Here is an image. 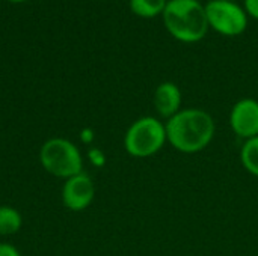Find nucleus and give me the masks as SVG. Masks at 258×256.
<instances>
[{"label":"nucleus","mask_w":258,"mask_h":256,"mask_svg":"<svg viewBox=\"0 0 258 256\" xmlns=\"http://www.w3.org/2000/svg\"><path fill=\"white\" fill-rule=\"evenodd\" d=\"M88 158H89L91 164L95 166V167H103L106 164V155H104V152L101 149L95 148V146L88 151Z\"/></svg>","instance_id":"nucleus-12"},{"label":"nucleus","mask_w":258,"mask_h":256,"mask_svg":"<svg viewBox=\"0 0 258 256\" xmlns=\"http://www.w3.org/2000/svg\"><path fill=\"white\" fill-rule=\"evenodd\" d=\"M168 0H128L130 11L141 18H156L163 14Z\"/></svg>","instance_id":"nucleus-10"},{"label":"nucleus","mask_w":258,"mask_h":256,"mask_svg":"<svg viewBox=\"0 0 258 256\" xmlns=\"http://www.w3.org/2000/svg\"><path fill=\"white\" fill-rule=\"evenodd\" d=\"M23 226V217L18 210L9 205H0V237L17 234Z\"/></svg>","instance_id":"nucleus-9"},{"label":"nucleus","mask_w":258,"mask_h":256,"mask_svg":"<svg viewBox=\"0 0 258 256\" xmlns=\"http://www.w3.org/2000/svg\"><path fill=\"white\" fill-rule=\"evenodd\" d=\"M209 27L222 36H239L248 29V14L234 0H209L206 5Z\"/></svg>","instance_id":"nucleus-5"},{"label":"nucleus","mask_w":258,"mask_h":256,"mask_svg":"<svg viewBox=\"0 0 258 256\" xmlns=\"http://www.w3.org/2000/svg\"><path fill=\"white\" fill-rule=\"evenodd\" d=\"M0 256H21L18 249L9 243H0Z\"/></svg>","instance_id":"nucleus-14"},{"label":"nucleus","mask_w":258,"mask_h":256,"mask_svg":"<svg viewBox=\"0 0 258 256\" xmlns=\"http://www.w3.org/2000/svg\"><path fill=\"white\" fill-rule=\"evenodd\" d=\"M162 18L168 33L184 44L200 42L210 29L200 0H168Z\"/></svg>","instance_id":"nucleus-2"},{"label":"nucleus","mask_w":258,"mask_h":256,"mask_svg":"<svg viewBox=\"0 0 258 256\" xmlns=\"http://www.w3.org/2000/svg\"><path fill=\"white\" fill-rule=\"evenodd\" d=\"M234 2H237V0H234Z\"/></svg>","instance_id":"nucleus-17"},{"label":"nucleus","mask_w":258,"mask_h":256,"mask_svg":"<svg viewBox=\"0 0 258 256\" xmlns=\"http://www.w3.org/2000/svg\"><path fill=\"white\" fill-rule=\"evenodd\" d=\"M94 131L91 130V128H83L82 131H80V140L85 143V145H91L92 142H94Z\"/></svg>","instance_id":"nucleus-15"},{"label":"nucleus","mask_w":258,"mask_h":256,"mask_svg":"<svg viewBox=\"0 0 258 256\" xmlns=\"http://www.w3.org/2000/svg\"><path fill=\"white\" fill-rule=\"evenodd\" d=\"M8 2H11V3H23L26 0H8Z\"/></svg>","instance_id":"nucleus-16"},{"label":"nucleus","mask_w":258,"mask_h":256,"mask_svg":"<svg viewBox=\"0 0 258 256\" xmlns=\"http://www.w3.org/2000/svg\"><path fill=\"white\" fill-rule=\"evenodd\" d=\"M166 142L168 139L165 124L153 116H144L135 121L124 136L125 151L136 158H147L154 155L163 148Z\"/></svg>","instance_id":"nucleus-4"},{"label":"nucleus","mask_w":258,"mask_h":256,"mask_svg":"<svg viewBox=\"0 0 258 256\" xmlns=\"http://www.w3.org/2000/svg\"><path fill=\"white\" fill-rule=\"evenodd\" d=\"M42 169L62 180H68L83 172V157L76 143L63 137H53L42 143L39 149Z\"/></svg>","instance_id":"nucleus-3"},{"label":"nucleus","mask_w":258,"mask_h":256,"mask_svg":"<svg viewBox=\"0 0 258 256\" xmlns=\"http://www.w3.org/2000/svg\"><path fill=\"white\" fill-rule=\"evenodd\" d=\"M240 161L243 167L254 177H258V136L248 139L240 151Z\"/></svg>","instance_id":"nucleus-11"},{"label":"nucleus","mask_w":258,"mask_h":256,"mask_svg":"<svg viewBox=\"0 0 258 256\" xmlns=\"http://www.w3.org/2000/svg\"><path fill=\"white\" fill-rule=\"evenodd\" d=\"M95 198V184L92 178L82 172L65 180L62 187V202L67 210L79 213L86 210Z\"/></svg>","instance_id":"nucleus-6"},{"label":"nucleus","mask_w":258,"mask_h":256,"mask_svg":"<svg viewBox=\"0 0 258 256\" xmlns=\"http://www.w3.org/2000/svg\"><path fill=\"white\" fill-rule=\"evenodd\" d=\"M243 9L246 11L248 17L258 20V0H243Z\"/></svg>","instance_id":"nucleus-13"},{"label":"nucleus","mask_w":258,"mask_h":256,"mask_svg":"<svg viewBox=\"0 0 258 256\" xmlns=\"http://www.w3.org/2000/svg\"><path fill=\"white\" fill-rule=\"evenodd\" d=\"M154 107L162 118H172L181 109V91L172 81L160 83L154 91Z\"/></svg>","instance_id":"nucleus-8"},{"label":"nucleus","mask_w":258,"mask_h":256,"mask_svg":"<svg viewBox=\"0 0 258 256\" xmlns=\"http://www.w3.org/2000/svg\"><path fill=\"white\" fill-rule=\"evenodd\" d=\"M168 142L180 152L195 154L207 148L215 136V121L201 109H183L165 124Z\"/></svg>","instance_id":"nucleus-1"},{"label":"nucleus","mask_w":258,"mask_h":256,"mask_svg":"<svg viewBox=\"0 0 258 256\" xmlns=\"http://www.w3.org/2000/svg\"><path fill=\"white\" fill-rule=\"evenodd\" d=\"M231 130L243 139L258 136V101L254 98H243L237 101L230 113Z\"/></svg>","instance_id":"nucleus-7"}]
</instances>
